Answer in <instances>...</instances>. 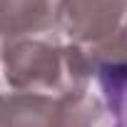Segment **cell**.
<instances>
[{
    "mask_svg": "<svg viewBox=\"0 0 127 127\" xmlns=\"http://www.w3.org/2000/svg\"><path fill=\"white\" fill-rule=\"evenodd\" d=\"M3 80L10 90L37 95L85 92L95 75L92 60L85 47L55 37H25L0 45Z\"/></svg>",
    "mask_w": 127,
    "mask_h": 127,
    "instance_id": "6da1fadb",
    "label": "cell"
},
{
    "mask_svg": "<svg viewBox=\"0 0 127 127\" xmlns=\"http://www.w3.org/2000/svg\"><path fill=\"white\" fill-rule=\"evenodd\" d=\"M55 127H112V115L90 90L70 92L55 97Z\"/></svg>",
    "mask_w": 127,
    "mask_h": 127,
    "instance_id": "5b68a950",
    "label": "cell"
},
{
    "mask_svg": "<svg viewBox=\"0 0 127 127\" xmlns=\"http://www.w3.org/2000/svg\"><path fill=\"white\" fill-rule=\"evenodd\" d=\"M127 23V0H60V30L92 50Z\"/></svg>",
    "mask_w": 127,
    "mask_h": 127,
    "instance_id": "7a4b0ae2",
    "label": "cell"
},
{
    "mask_svg": "<svg viewBox=\"0 0 127 127\" xmlns=\"http://www.w3.org/2000/svg\"><path fill=\"white\" fill-rule=\"evenodd\" d=\"M87 55L92 60V67H97V65H117V62L127 65V23L110 40H105L102 45L87 50Z\"/></svg>",
    "mask_w": 127,
    "mask_h": 127,
    "instance_id": "52a82bcc",
    "label": "cell"
},
{
    "mask_svg": "<svg viewBox=\"0 0 127 127\" xmlns=\"http://www.w3.org/2000/svg\"><path fill=\"white\" fill-rule=\"evenodd\" d=\"M60 30V0H0V45L52 37Z\"/></svg>",
    "mask_w": 127,
    "mask_h": 127,
    "instance_id": "3957f363",
    "label": "cell"
},
{
    "mask_svg": "<svg viewBox=\"0 0 127 127\" xmlns=\"http://www.w3.org/2000/svg\"><path fill=\"white\" fill-rule=\"evenodd\" d=\"M95 77L100 80L105 105L115 120L112 127H127V65H97Z\"/></svg>",
    "mask_w": 127,
    "mask_h": 127,
    "instance_id": "8992f818",
    "label": "cell"
},
{
    "mask_svg": "<svg viewBox=\"0 0 127 127\" xmlns=\"http://www.w3.org/2000/svg\"><path fill=\"white\" fill-rule=\"evenodd\" d=\"M0 127H55V97L37 92H0Z\"/></svg>",
    "mask_w": 127,
    "mask_h": 127,
    "instance_id": "277c9868",
    "label": "cell"
}]
</instances>
